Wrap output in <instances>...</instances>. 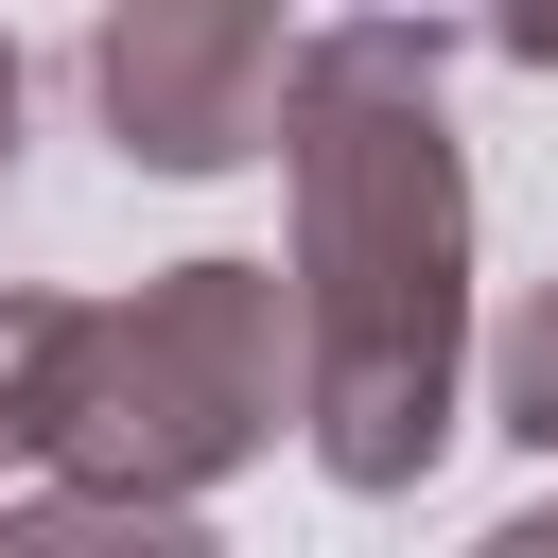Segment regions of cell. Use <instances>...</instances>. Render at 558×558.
I'll use <instances>...</instances> for the list:
<instances>
[{
    "instance_id": "obj_1",
    "label": "cell",
    "mask_w": 558,
    "mask_h": 558,
    "mask_svg": "<svg viewBox=\"0 0 558 558\" xmlns=\"http://www.w3.org/2000/svg\"><path fill=\"white\" fill-rule=\"evenodd\" d=\"M436 17H314L279 174H296V436L331 488L401 506L471 418V157L436 105Z\"/></svg>"
},
{
    "instance_id": "obj_2",
    "label": "cell",
    "mask_w": 558,
    "mask_h": 558,
    "mask_svg": "<svg viewBox=\"0 0 558 558\" xmlns=\"http://www.w3.org/2000/svg\"><path fill=\"white\" fill-rule=\"evenodd\" d=\"M296 436V279L279 262H157L140 296H52L17 366V453L105 506H192Z\"/></svg>"
},
{
    "instance_id": "obj_3",
    "label": "cell",
    "mask_w": 558,
    "mask_h": 558,
    "mask_svg": "<svg viewBox=\"0 0 558 558\" xmlns=\"http://www.w3.org/2000/svg\"><path fill=\"white\" fill-rule=\"evenodd\" d=\"M87 105L140 174H244L279 157V105H296V17L262 0H122L87 17Z\"/></svg>"
},
{
    "instance_id": "obj_4",
    "label": "cell",
    "mask_w": 558,
    "mask_h": 558,
    "mask_svg": "<svg viewBox=\"0 0 558 558\" xmlns=\"http://www.w3.org/2000/svg\"><path fill=\"white\" fill-rule=\"evenodd\" d=\"M0 558H227L192 506H105V488H35L0 506Z\"/></svg>"
},
{
    "instance_id": "obj_5",
    "label": "cell",
    "mask_w": 558,
    "mask_h": 558,
    "mask_svg": "<svg viewBox=\"0 0 558 558\" xmlns=\"http://www.w3.org/2000/svg\"><path fill=\"white\" fill-rule=\"evenodd\" d=\"M488 418L523 453H558V279H523V314L488 331Z\"/></svg>"
},
{
    "instance_id": "obj_6",
    "label": "cell",
    "mask_w": 558,
    "mask_h": 558,
    "mask_svg": "<svg viewBox=\"0 0 558 558\" xmlns=\"http://www.w3.org/2000/svg\"><path fill=\"white\" fill-rule=\"evenodd\" d=\"M35 314H52V296H0V453H17V366H35Z\"/></svg>"
},
{
    "instance_id": "obj_7",
    "label": "cell",
    "mask_w": 558,
    "mask_h": 558,
    "mask_svg": "<svg viewBox=\"0 0 558 558\" xmlns=\"http://www.w3.org/2000/svg\"><path fill=\"white\" fill-rule=\"evenodd\" d=\"M471 558H558V488H541V506H506V523H488Z\"/></svg>"
},
{
    "instance_id": "obj_8",
    "label": "cell",
    "mask_w": 558,
    "mask_h": 558,
    "mask_svg": "<svg viewBox=\"0 0 558 558\" xmlns=\"http://www.w3.org/2000/svg\"><path fill=\"white\" fill-rule=\"evenodd\" d=\"M17 105H35V87H17V35H0V174H17Z\"/></svg>"
}]
</instances>
